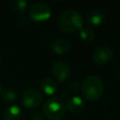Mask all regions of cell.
I'll use <instances>...</instances> for the list:
<instances>
[{"label": "cell", "mask_w": 120, "mask_h": 120, "mask_svg": "<svg viewBox=\"0 0 120 120\" xmlns=\"http://www.w3.org/2000/svg\"><path fill=\"white\" fill-rule=\"evenodd\" d=\"M79 33H80L81 38L86 42H90L95 38V32L93 29L89 27H82L79 31Z\"/></svg>", "instance_id": "15"}, {"label": "cell", "mask_w": 120, "mask_h": 120, "mask_svg": "<svg viewBox=\"0 0 120 120\" xmlns=\"http://www.w3.org/2000/svg\"><path fill=\"white\" fill-rule=\"evenodd\" d=\"M70 68L64 62H55L52 66V74L55 80L64 82L70 77Z\"/></svg>", "instance_id": "7"}, {"label": "cell", "mask_w": 120, "mask_h": 120, "mask_svg": "<svg viewBox=\"0 0 120 120\" xmlns=\"http://www.w3.org/2000/svg\"><path fill=\"white\" fill-rule=\"evenodd\" d=\"M21 100L24 108L28 110H34L41 104L43 100V96H42V93L38 88L32 87L22 92L21 96Z\"/></svg>", "instance_id": "4"}, {"label": "cell", "mask_w": 120, "mask_h": 120, "mask_svg": "<svg viewBox=\"0 0 120 120\" xmlns=\"http://www.w3.org/2000/svg\"><path fill=\"white\" fill-rule=\"evenodd\" d=\"M68 87L71 92H77L79 90V83L76 81H71L68 82Z\"/></svg>", "instance_id": "16"}, {"label": "cell", "mask_w": 120, "mask_h": 120, "mask_svg": "<svg viewBox=\"0 0 120 120\" xmlns=\"http://www.w3.org/2000/svg\"><path fill=\"white\" fill-rule=\"evenodd\" d=\"M22 116V109L18 105H10L7 109H5L3 112L4 120H20Z\"/></svg>", "instance_id": "12"}, {"label": "cell", "mask_w": 120, "mask_h": 120, "mask_svg": "<svg viewBox=\"0 0 120 120\" xmlns=\"http://www.w3.org/2000/svg\"><path fill=\"white\" fill-rule=\"evenodd\" d=\"M84 108V102L82 98L78 96L70 97L67 99L66 102V109L71 113H79Z\"/></svg>", "instance_id": "8"}, {"label": "cell", "mask_w": 120, "mask_h": 120, "mask_svg": "<svg viewBox=\"0 0 120 120\" xmlns=\"http://www.w3.org/2000/svg\"><path fill=\"white\" fill-rule=\"evenodd\" d=\"M0 98L6 103H13L18 99V94L11 88H6L2 90Z\"/></svg>", "instance_id": "13"}, {"label": "cell", "mask_w": 120, "mask_h": 120, "mask_svg": "<svg viewBox=\"0 0 120 120\" xmlns=\"http://www.w3.org/2000/svg\"><path fill=\"white\" fill-rule=\"evenodd\" d=\"M103 91V82L98 76L90 75L83 80L82 84V93L85 99L89 101H96L102 96Z\"/></svg>", "instance_id": "2"}, {"label": "cell", "mask_w": 120, "mask_h": 120, "mask_svg": "<svg viewBox=\"0 0 120 120\" xmlns=\"http://www.w3.org/2000/svg\"><path fill=\"white\" fill-rule=\"evenodd\" d=\"M51 14V8L44 2H37L33 4L29 9V18L37 22H42L49 20Z\"/></svg>", "instance_id": "5"}, {"label": "cell", "mask_w": 120, "mask_h": 120, "mask_svg": "<svg viewBox=\"0 0 120 120\" xmlns=\"http://www.w3.org/2000/svg\"><path fill=\"white\" fill-rule=\"evenodd\" d=\"M54 1H59V0H54Z\"/></svg>", "instance_id": "20"}, {"label": "cell", "mask_w": 120, "mask_h": 120, "mask_svg": "<svg viewBox=\"0 0 120 120\" xmlns=\"http://www.w3.org/2000/svg\"><path fill=\"white\" fill-rule=\"evenodd\" d=\"M10 8L18 13H22L25 11L27 8V2L26 0H10L9 2Z\"/></svg>", "instance_id": "14"}, {"label": "cell", "mask_w": 120, "mask_h": 120, "mask_svg": "<svg viewBox=\"0 0 120 120\" xmlns=\"http://www.w3.org/2000/svg\"><path fill=\"white\" fill-rule=\"evenodd\" d=\"M105 18H106V15H105V12L101 9H98V8H96V9H93L91 10L88 14H87V22L92 24V25H95V26H98V25H100L103 23V22L105 21Z\"/></svg>", "instance_id": "11"}, {"label": "cell", "mask_w": 120, "mask_h": 120, "mask_svg": "<svg viewBox=\"0 0 120 120\" xmlns=\"http://www.w3.org/2000/svg\"><path fill=\"white\" fill-rule=\"evenodd\" d=\"M40 88L43 93H45L48 96L54 95L58 90V84L55 80L52 78H44L40 82Z\"/></svg>", "instance_id": "10"}, {"label": "cell", "mask_w": 120, "mask_h": 120, "mask_svg": "<svg viewBox=\"0 0 120 120\" xmlns=\"http://www.w3.org/2000/svg\"><path fill=\"white\" fill-rule=\"evenodd\" d=\"M57 22L63 32L74 33L82 28L83 19L79 11L73 8H68L59 15Z\"/></svg>", "instance_id": "1"}, {"label": "cell", "mask_w": 120, "mask_h": 120, "mask_svg": "<svg viewBox=\"0 0 120 120\" xmlns=\"http://www.w3.org/2000/svg\"><path fill=\"white\" fill-rule=\"evenodd\" d=\"M32 120H44V116L40 112H34L32 114Z\"/></svg>", "instance_id": "17"}, {"label": "cell", "mask_w": 120, "mask_h": 120, "mask_svg": "<svg viewBox=\"0 0 120 120\" xmlns=\"http://www.w3.org/2000/svg\"><path fill=\"white\" fill-rule=\"evenodd\" d=\"M113 57V51L109 46H100L97 48L92 55L94 62L98 65H105Z\"/></svg>", "instance_id": "6"}, {"label": "cell", "mask_w": 120, "mask_h": 120, "mask_svg": "<svg viewBox=\"0 0 120 120\" xmlns=\"http://www.w3.org/2000/svg\"><path fill=\"white\" fill-rule=\"evenodd\" d=\"M1 60H2V56H1V53H0V64H1Z\"/></svg>", "instance_id": "18"}, {"label": "cell", "mask_w": 120, "mask_h": 120, "mask_svg": "<svg viewBox=\"0 0 120 120\" xmlns=\"http://www.w3.org/2000/svg\"><path fill=\"white\" fill-rule=\"evenodd\" d=\"M66 112V106L58 98H51L43 105L44 116L49 120H62Z\"/></svg>", "instance_id": "3"}, {"label": "cell", "mask_w": 120, "mask_h": 120, "mask_svg": "<svg viewBox=\"0 0 120 120\" xmlns=\"http://www.w3.org/2000/svg\"><path fill=\"white\" fill-rule=\"evenodd\" d=\"M1 92H2V87H1V84H0V94H1Z\"/></svg>", "instance_id": "19"}, {"label": "cell", "mask_w": 120, "mask_h": 120, "mask_svg": "<svg viewBox=\"0 0 120 120\" xmlns=\"http://www.w3.org/2000/svg\"><path fill=\"white\" fill-rule=\"evenodd\" d=\"M51 49L55 54H64L69 51L70 43L65 38H56L52 42Z\"/></svg>", "instance_id": "9"}]
</instances>
